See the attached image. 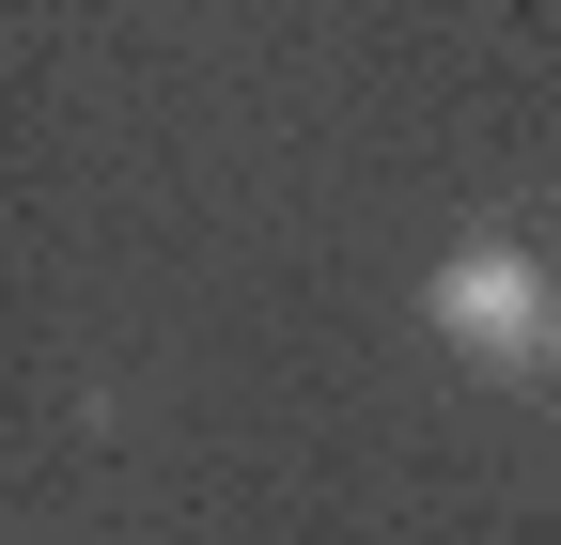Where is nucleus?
Returning a JSON list of instances; mask_svg holds the SVG:
<instances>
[{
	"instance_id": "1",
	"label": "nucleus",
	"mask_w": 561,
	"mask_h": 545,
	"mask_svg": "<svg viewBox=\"0 0 561 545\" xmlns=\"http://www.w3.org/2000/svg\"><path fill=\"white\" fill-rule=\"evenodd\" d=\"M421 327H437L468 374H546L561 359V281H546L530 234H468V250H437V281H421Z\"/></svg>"
}]
</instances>
